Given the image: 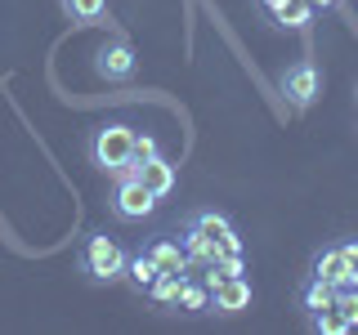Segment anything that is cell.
<instances>
[{"label":"cell","instance_id":"1","mask_svg":"<svg viewBox=\"0 0 358 335\" xmlns=\"http://www.w3.org/2000/svg\"><path fill=\"white\" fill-rule=\"evenodd\" d=\"M126 264H130V255L121 251L108 232H90L81 241V251H76V268H81L85 282H94V286L126 282Z\"/></svg>","mask_w":358,"mask_h":335},{"label":"cell","instance_id":"2","mask_svg":"<svg viewBox=\"0 0 358 335\" xmlns=\"http://www.w3.org/2000/svg\"><path fill=\"white\" fill-rule=\"evenodd\" d=\"M85 156H90L94 170L117 179V170L134 156V126H126V121H103V126H94L90 139H85Z\"/></svg>","mask_w":358,"mask_h":335},{"label":"cell","instance_id":"3","mask_svg":"<svg viewBox=\"0 0 358 335\" xmlns=\"http://www.w3.org/2000/svg\"><path fill=\"white\" fill-rule=\"evenodd\" d=\"M108 210H112V219H121V223H143L157 210V197L143 188V179H117V188H112V197H108Z\"/></svg>","mask_w":358,"mask_h":335},{"label":"cell","instance_id":"4","mask_svg":"<svg viewBox=\"0 0 358 335\" xmlns=\"http://www.w3.org/2000/svg\"><path fill=\"white\" fill-rule=\"evenodd\" d=\"M134 67H139V59H134V45L130 40H103L94 50V76L108 85H121L134 76Z\"/></svg>","mask_w":358,"mask_h":335},{"label":"cell","instance_id":"5","mask_svg":"<svg viewBox=\"0 0 358 335\" xmlns=\"http://www.w3.org/2000/svg\"><path fill=\"white\" fill-rule=\"evenodd\" d=\"M282 94H287V103H291V107L309 112L313 103H318V94H322V76H318V67H313L309 59L291 63L287 72H282Z\"/></svg>","mask_w":358,"mask_h":335},{"label":"cell","instance_id":"6","mask_svg":"<svg viewBox=\"0 0 358 335\" xmlns=\"http://www.w3.org/2000/svg\"><path fill=\"white\" fill-rule=\"evenodd\" d=\"M309 277H318V282H327V286H354V268L345 264V255H341V246H322V251H313V260H309Z\"/></svg>","mask_w":358,"mask_h":335},{"label":"cell","instance_id":"7","mask_svg":"<svg viewBox=\"0 0 358 335\" xmlns=\"http://www.w3.org/2000/svg\"><path fill=\"white\" fill-rule=\"evenodd\" d=\"M251 299H255V290L246 277H224V282L210 286V313H220V318H233V313L251 308Z\"/></svg>","mask_w":358,"mask_h":335},{"label":"cell","instance_id":"8","mask_svg":"<svg viewBox=\"0 0 358 335\" xmlns=\"http://www.w3.org/2000/svg\"><path fill=\"white\" fill-rule=\"evenodd\" d=\"M188 223L201 228L210 241H220L229 255H242V237H238V228H233L229 215H220V210H188Z\"/></svg>","mask_w":358,"mask_h":335},{"label":"cell","instance_id":"9","mask_svg":"<svg viewBox=\"0 0 358 335\" xmlns=\"http://www.w3.org/2000/svg\"><path fill=\"white\" fill-rule=\"evenodd\" d=\"M139 179H143V188H148L157 201H166V197L175 193V161H166V156H152V161H143Z\"/></svg>","mask_w":358,"mask_h":335},{"label":"cell","instance_id":"10","mask_svg":"<svg viewBox=\"0 0 358 335\" xmlns=\"http://www.w3.org/2000/svg\"><path fill=\"white\" fill-rule=\"evenodd\" d=\"M148 255H152V264L162 268V273H188V251H184V241H171V237H152L148 241Z\"/></svg>","mask_w":358,"mask_h":335},{"label":"cell","instance_id":"11","mask_svg":"<svg viewBox=\"0 0 358 335\" xmlns=\"http://www.w3.org/2000/svg\"><path fill=\"white\" fill-rule=\"evenodd\" d=\"M300 308H305V318H318V313L336 308V286L318 282V277H309V282L300 286Z\"/></svg>","mask_w":358,"mask_h":335},{"label":"cell","instance_id":"12","mask_svg":"<svg viewBox=\"0 0 358 335\" xmlns=\"http://www.w3.org/2000/svg\"><path fill=\"white\" fill-rule=\"evenodd\" d=\"M162 277V268L152 264V255L148 251H139V255H130V264H126V282H130V290L134 295H148V286Z\"/></svg>","mask_w":358,"mask_h":335},{"label":"cell","instance_id":"13","mask_svg":"<svg viewBox=\"0 0 358 335\" xmlns=\"http://www.w3.org/2000/svg\"><path fill=\"white\" fill-rule=\"evenodd\" d=\"M188 277H193V273H162L148 286V299H152V304H162V308H175L179 304V290L188 286Z\"/></svg>","mask_w":358,"mask_h":335},{"label":"cell","instance_id":"14","mask_svg":"<svg viewBox=\"0 0 358 335\" xmlns=\"http://www.w3.org/2000/svg\"><path fill=\"white\" fill-rule=\"evenodd\" d=\"M313 14H318V9L309 5V0H287L282 9H278V27H291V31H305L309 22H313Z\"/></svg>","mask_w":358,"mask_h":335},{"label":"cell","instance_id":"15","mask_svg":"<svg viewBox=\"0 0 358 335\" xmlns=\"http://www.w3.org/2000/svg\"><path fill=\"white\" fill-rule=\"evenodd\" d=\"M179 313H210V290H206V282H193L188 277V286L179 290V304H175Z\"/></svg>","mask_w":358,"mask_h":335},{"label":"cell","instance_id":"16","mask_svg":"<svg viewBox=\"0 0 358 335\" xmlns=\"http://www.w3.org/2000/svg\"><path fill=\"white\" fill-rule=\"evenodd\" d=\"M59 5L72 22H99L108 14V0H59Z\"/></svg>","mask_w":358,"mask_h":335},{"label":"cell","instance_id":"17","mask_svg":"<svg viewBox=\"0 0 358 335\" xmlns=\"http://www.w3.org/2000/svg\"><path fill=\"white\" fill-rule=\"evenodd\" d=\"M336 313L350 322V331L358 327V286H341V290H336Z\"/></svg>","mask_w":358,"mask_h":335},{"label":"cell","instance_id":"18","mask_svg":"<svg viewBox=\"0 0 358 335\" xmlns=\"http://www.w3.org/2000/svg\"><path fill=\"white\" fill-rule=\"evenodd\" d=\"M309 327L318 331V335H345V331H350V322H345L336 308H327V313H318V318H309Z\"/></svg>","mask_w":358,"mask_h":335},{"label":"cell","instance_id":"19","mask_svg":"<svg viewBox=\"0 0 358 335\" xmlns=\"http://www.w3.org/2000/svg\"><path fill=\"white\" fill-rule=\"evenodd\" d=\"M134 156H139V161H152V156H162V143H157L152 134L134 130Z\"/></svg>","mask_w":358,"mask_h":335},{"label":"cell","instance_id":"20","mask_svg":"<svg viewBox=\"0 0 358 335\" xmlns=\"http://www.w3.org/2000/svg\"><path fill=\"white\" fill-rule=\"evenodd\" d=\"M336 246H341V255H345V264H350V268H354V273H358V237H345V241H336Z\"/></svg>","mask_w":358,"mask_h":335},{"label":"cell","instance_id":"21","mask_svg":"<svg viewBox=\"0 0 358 335\" xmlns=\"http://www.w3.org/2000/svg\"><path fill=\"white\" fill-rule=\"evenodd\" d=\"M260 5L268 9V14H278V9H282V5H287V0H260Z\"/></svg>","mask_w":358,"mask_h":335},{"label":"cell","instance_id":"22","mask_svg":"<svg viewBox=\"0 0 358 335\" xmlns=\"http://www.w3.org/2000/svg\"><path fill=\"white\" fill-rule=\"evenodd\" d=\"M309 5H313V9H331L336 0H309Z\"/></svg>","mask_w":358,"mask_h":335},{"label":"cell","instance_id":"23","mask_svg":"<svg viewBox=\"0 0 358 335\" xmlns=\"http://www.w3.org/2000/svg\"><path fill=\"white\" fill-rule=\"evenodd\" d=\"M354 286H358V277H354Z\"/></svg>","mask_w":358,"mask_h":335},{"label":"cell","instance_id":"24","mask_svg":"<svg viewBox=\"0 0 358 335\" xmlns=\"http://www.w3.org/2000/svg\"><path fill=\"white\" fill-rule=\"evenodd\" d=\"M354 94H358V89H354Z\"/></svg>","mask_w":358,"mask_h":335}]
</instances>
